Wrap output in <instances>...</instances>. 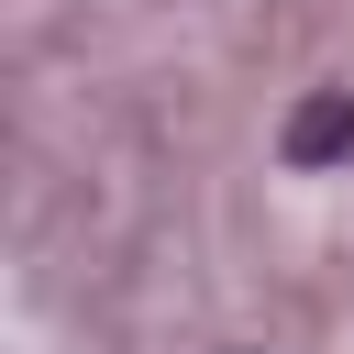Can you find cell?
I'll list each match as a JSON object with an SVG mask.
<instances>
[{"instance_id": "cell-1", "label": "cell", "mask_w": 354, "mask_h": 354, "mask_svg": "<svg viewBox=\"0 0 354 354\" xmlns=\"http://www.w3.org/2000/svg\"><path fill=\"white\" fill-rule=\"evenodd\" d=\"M332 155H354V88H321L288 122V166H332Z\"/></svg>"}]
</instances>
